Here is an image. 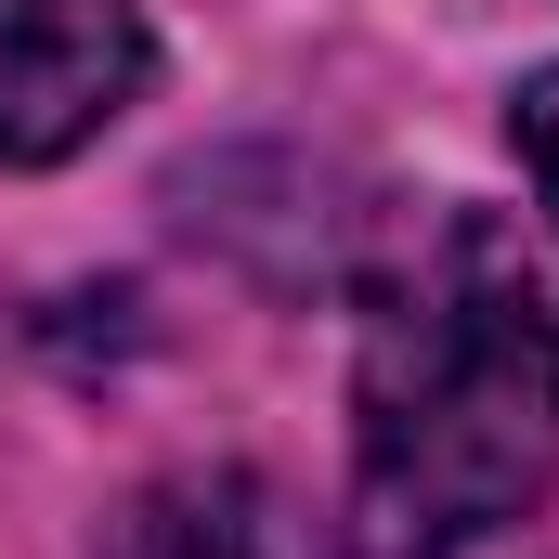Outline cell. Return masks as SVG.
<instances>
[{"label":"cell","mask_w":559,"mask_h":559,"mask_svg":"<svg viewBox=\"0 0 559 559\" xmlns=\"http://www.w3.org/2000/svg\"><path fill=\"white\" fill-rule=\"evenodd\" d=\"M559 481V312L521 248L455 209L365 312L352 534L365 559H468Z\"/></svg>","instance_id":"obj_1"},{"label":"cell","mask_w":559,"mask_h":559,"mask_svg":"<svg viewBox=\"0 0 559 559\" xmlns=\"http://www.w3.org/2000/svg\"><path fill=\"white\" fill-rule=\"evenodd\" d=\"M508 131H521V169H534V195H547V222H559V66H534V79H521Z\"/></svg>","instance_id":"obj_4"},{"label":"cell","mask_w":559,"mask_h":559,"mask_svg":"<svg viewBox=\"0 0 559 559\" xmlns=\"http://www.w3.org/2000/svg\"><path fill=\"white\" fill-rule=\"evenodd\" d=\"M105 559H299V547H286V508L248 468H182V481L118 508Z\"/></svg>","instance_id":"obj_3"},{"label":"cell","mask_w":559,"mask_h":559,"mask_svg":"<svg viewBox=\"0 0 559 559\" xmlns=\"http://www.w3.org/2000/svg\"><path fill=\"white\" fill-rule=\"evenodd\" d=\"M156 79L131 0H0V169H52L105 143Z\"/></svg>","instance_id":"obj_2"}]
</instances>
